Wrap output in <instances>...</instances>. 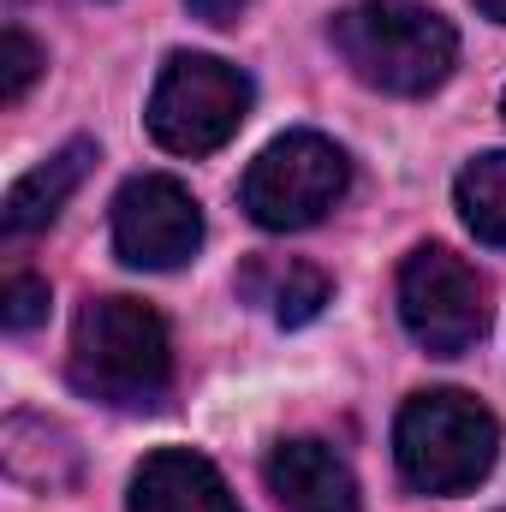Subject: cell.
I'll use <instances>...</instances> for the list:
<instances>
[{"label":"cell","mask_w":506,"mask_h":512,"mask_svg":"<svg viewBox=\"0 0 506 512\" xmlns=\"http://www.w3.org/2000/svg\"><path fill=\"white\" fill-rule=\"evenodd\" d=\"M66 376L84 399H102L114 411H149L173 387V340L167 322L143 298H90L72 322V358Z\"/></svg>","instance_id":"6da1fadb"},{"label":"cell","mask_w":506,"mask_h":512,"mask_svg":"<svg viewBox=\"0 0 506 512\" xmlns=\"http://www.w3.org/2000/svg\"><path fill=\"white\" fill-rule=\"evenodd\" d=\"M203 24H215V30H227V24H239V12L251 6V0H185Z\"/></svg>","instance_id":"2e32d148"},{"label":"cell","mask_w":506,"mask_h":512,"mask_svg":"<svg viewBox=\"0 0 506 512\" xmlns=\"http://www.w3.org/2000/svg\"><path fill=\"white\" fill-rule=\"evenodd\" d=\"M453 203H459L465 227H471L483 245L506 251V149L477 155V161L459 173V185H453Z\"/></svg>","instance_id":"4fadbf2b"},{"label":"cell","mask_w":506,"mask_h":512,"mask_svg":"<svg viewBox=\"0 0 506 512\" xmlns=\"http://www.w3.org/2000/svg\"><path fill=\"white\" fill-rule=\"evenodd\" d=\"M501 453V423L489 405H477L459 387H429L411 393L399 423H393V459L405 489L417 495H465L495 471Z\"/></svg>","instance_id":"3957f363"},{"label":"cell","mask_w":506,"mask_h":512,"mask_svg":"<svg viewBox=\"0 0 506 512\" xmlns=\"http://www.w3.org/2000/svg\"><path fill=\"white\" fill-rule=\"evenodd\" d=\"M131 512H239L227 477L191 447H155L131 471Z\"/></svg>","instance_id":"9c48e42d"},{"label":"cell","mask_w":506,"mask_h":512,"mask_svg":"<svg viewBox=\"0 0 506 512\" xmlns=\"http://www.w3.org/2000/svg\"><path fill=\"white\" fill-rule=\"evenodd\" d=\"M203 245L197 197L167 173H137L114 197V251L126 268H185Z\"/></svg>","instance_id":"52a82bcc"},{"label":"cell","mask_w":506,"mask_h":512,"mask_svg":"<svg viewBox=\"0 0 506 512\" xmlns=\"http://www.w3.org/2000/svg\"><path fill=\"white\" fill-rule=\"evenodd\" d=\"M90 167H96V143H90V137H72V143L54 149L42 167H30V173L6 191V233H42V227L66 209V197L84 185Z\"/></svg>","instance_id":"30bf717a"},{"label":"cell","mask_w":506,"mask_h":512,"mask_svg":"<svg viewBox=\"0 0 506 512\" xmlns=\"http://www.w3.org/2000/svg\"><path fill=\"white\" fill-rule=\"evenodd\" d=\"M352 191V161L322 131H286L251 161L239 203L262 233H304Z\"/></svg>","instance_id":"277c9868"},{"label":"cell","mask_w":506,"mask_h":512,"mask_svg":"<svg viewBox=\"0 0 506 512\" xmlns=\"http://www.w3.org/2000/svg\"><path fill=\"white\" fill-rule=\"evenodd\" d=\"M399 322L429 358H459L489 328V286L447 245H417L399 262Z\"/></svg>","instance_id":"8992f818"},{"label":"cell","mask_w":506,"mask_h":512,"mask_svg":"<svg viewBox=\"0 0 506 512\" xmlns=\"http://www.w3.org/2000/svg\"><path fill=\"white\" fill-rule=\"evenodd\" d=\"M501 114H506V96H501Z\"/></svg>","instance_id":"ac0fdd59"},{"label":"cell","mask_w":506,"mask_h":512,"mask_svg":"<svg viewBox=\"0 0 506 512\" xmlns=\"http://www.w3.org/2000/svg\"><path fill=\"white\" fill-rule=\"evenodd\" d=\"M42 316H48V280H36V274H12L6 292H0V322H6L12 334H24V328H36Z\"/></svg>","instance_id":"9a60e30c"},{"label":"cell","mask_w":506,"mask_h":512,"mask_svg":"<svg viewBox=\"0 0 506 512\" xmlns=\"http://www.w3.org/2000/svg\"><path fill=\"white\" fill-rule=\"evenodd\" d=\"M0 459L30 489H66V483H78V447H72V435L60 423H48V417H30V411L6 417Z\"/></svg>","instance_id":"8fae6325"},{"label":"cell","mask_w":506,"mask_h":512,"mask_svg":"<svg viewBox=\"0 0 506 512\" xmlns=\"http://www.w3.org/2000/svg\"><path fill=\"white\" fill-rule=\"evenodd\" d=\"M245 292H251L256 304L274 310L280 328H304L334 298V280L316 262H256L251 274H245Z\"/></svg>","instance_id":"7c38bea8"},{"label":"cell","mask_w":506,"mask_h":512,"mask_svg":"<svg viewBox=\"0 0 506 512\" xmlns=\"http://www.w3.org/2000/svg\"><path fill=\"white\" fill-rule=\"evenodd\" d=\"M262 477H268L274 501L286 512H358V477H352V465L328 441H316V435L280 441L268 453Z\"/></svg>","instance_id":"ba28073f"},{"label":"cell","mask_w":506,"mask_h":512,"mask_svg":"<svg viewBox=\"0 0 506 512\" xmlns=\"http://www.w3.org/2000/svg\"><path fill=\"white\" fill-rule=\"evenodd\" d=\"M334 48L381 96H429L459 66V30L423 0H358L334 18Z\"/></svg>","instance_id":"7a4b0ae2"},{"label":"cell","mask_w":506,"mask_h":512,"mask_svg":"<svg viewBox=\"0 0 506 512\" xmlns=\"http://www.w3.org/2000/svg\"><path fill=\"white\" fill-rule=\"evenodd\" d=\"M36 72H42V48L12 24V30L0 36V102H6V108H18V102H24V90L36 84Z\"/></svg>","instance_id":"5bb4252c"},{"label":"cell","mask_w":506,"mask_h":512,"mask_svg":"<svg viewBox=\"0 0 506 512\" xmlns=\"http://www.w3.org/2000/svg\"><path fill=\"white\" fill-rule=\"evenodd\" d=\"M477 12H483V18H495V24H506V0H477Z\"/></svg>","instance_id":"e0dca14e"},{"label":"cell","mask_w":506,"mask_h":512,"mask_svg":"<svg viewBox=\"0 0 506 512\" xmlns=\"http://www.w3.org/2000/svg\"><path fill=\"white\" fill-rule=\"evenodd\" d=\"M251 120V78L215 54H167L149 90V137L167 155H215Z\"/></svg>","instance_id":"5b68a950"}]
</instances>
